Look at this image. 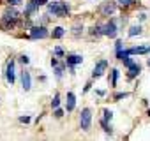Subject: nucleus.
Returning <instances> with one entry per match:
<instances>
[{
  "label": "nucleus",
  "mask_w": 150,
  "mask_h": 141,
  "mask_svg": "<svg viewBox=\"0 0 150 141\" xmlns=\"http://www.w3.org/2000/svg\"><path fill=\"white\" fill-rule=\"evenodd\" d=\"M48 13L53 14V16H58V18H64L67 13H69V7L62 2H53L48 6Z\"/></svg>",
  "instance_id": "nucleus-1"
},
{
  "label": "nucleus",
  "mask_w": 150,
  "mask_h": 141,
  "mask_svg": "<svg viewBox=\"0 0 150 141\" xmlns=\"http://www.w3.org/2000/svg\"><path fill=\"white\" fill-rule=\"evenodd\" d=\"M90 122H92V111L88 108H85L81 111V116H80V123H81V129L83 130H88L90 129Z\"/></svg>",
  "instance_id": "nucleus-2"
},
{
  "label": "nucleus",
  "mask_w": 150,
  "mask_h": 141,
  "mask_svg": "<svg viewBox=\"0 0 150 141\" xmlns=\"http://www.w3.org/2000/svg\"><path fill=\"white\" fill-rule=\"evenodd\" d=\"M115 9H117V2H113V0H106V2L99 7V13L103 16H111L115 13Z\"/></svg>",
  "instance_id": "nucleus-3"
},
{
  "label": "nucleus",
  "mask_w": 150,
  "mask_h": 141,
  "mask_svg": "<svg viewBox=\"0 0 150 141\" xmlns=\"http://www.w3.org/2000/svg\"><path fill=\"white\" fill-rule=\"evenodd\" d=\"M30 37L32 39H44V37H48V30L44 27H34L30 30Z\"/></svg>",
  "instance_id": "nucleus-4"
},
{
  "label": "nucleus",
  "mask_w": 150,
  "mask_h": 141,
  "mask_svg": "<svg viewBox=\"0 0 150 141\" xmlns=\"http://www.w3.org/2000/svg\"><path fill=\"white\" fill-rule=\"evenodd\" d=\"M103 34L104 35H108V37H117V25H115V21H110V23H106L104 27H103Z\"/></svg>",
  "instance_id": "nucleus-5"
},
{
  "label": "nucleus",
  "mask_w": 150,
  "mask_h": 141,
  "mask_svg": "<svg viewBox=\"0 0 150 141\" xmlns=\"http://www.w3.org/2000/svg\"><path fill=\"white\" fill-rule=\"evenodd\" d=\"M106 67H108V62L106 60H101L96 67H94V73H92V76L94 78H99V76H103V73L106 70Z\"/></svg>",
  "instance_id": "nucleus-6"
},
{
  "label": "nucleus",
  "mask_w": 150,
  "mask_h": 141,
  "mask_svg": "<svg viewBox=\"0 0 150 141\" xmlns=\"http://www.w3.org/2000/svg\"><path fill=\"white\" fill-rule=\"evenodd\" d=\"M6 80H7V83H14V62L11 60L9 63H7V69H6Z\"/></svg>",
  "instance_id": "nucleus-7"
},
{
  "label": "nucleus",
  "mask_w": 150,
  "mask_h": 141,
  "mask_svg": "<svg viewBox=\"0 0 150 141\" xmlns=\"http://www.w3.org/2000/svg\"><path fill=\"white\" fill-rule=\"evenodd\" d=\"M21 85H23V90H30L32 87V80H30V73H27V70L23 69V73H21Z\"/></svg>",
  "instance_id": "nucleus-8"
},
{
  "label": "nucleus",
  "mask_w": 150,
  "mask_h": 141,
  "mask_svg": "<svg viewBox=\"0 0 150 141\" xmlns=\"http://www.w3.org/2000/svg\"><path fill=\"white\" fill-rule=\"evenodd\" d=\"M139 73H141V67H139L138 63H131V65H129V73H127L129 78H136Z\"/></svg>",
  "instance_id": "nucleus-9"
},
{
  "label": "nucleus",
  "mask_w": 150,
  "mask_h": 141,
  "mask_svg": "<svg viewBox=\"0 0 150 141\" xmlns=\"http://www.w3.org/2000/svg\"><path fill=\"white\" fill-rule=\"evenodd\" d=\"M81 55H67V58H65V62H67V65H76V63H81Z\"/></svg>",
  "instance_id": "nucleus-10"
},
{
  "label": "nucleus",
  "mask_w": 150,
  "mask_h": 141,
  "mask_svg": "<svg viewBox=\"0 0 150 141\" xmlns=\"http://www.w3.org/2000/svg\"><path fill=\"white\" fill-rule=\"evenodd\" d=\"M127 53L129 55H143V53H148V48H145V46H134V48H129Z\"/></svg>",
  "instance_id": "nucleus-11"
},
{
  "label": "nucleus",
  "mask_w": 150,
  "mask_h": 141,
  "mask_svg": "<svg viewBox=\"0 0 150 141\" xmlns=\"http://www.w3.org/2000/svg\"><path fill=\"white\" fill-rule=\"evenodd\" d=\"M74 106H76V97H74L72 92H69L67 94V111H72Z\"/></svg>",
  "instance_id": "nucleus-12"
},
{
  "label": "nucleus",
  "mask_w": 150,
  "mask_h": 141,
  "mask_svg": "<svg viewBox=\"0 0 150 141\" xmlns=\"http://www.w3.org/2000/svg\"><path fill=\"white\" fill-rule=\"evenodd\" d=\"M4 16H6V18H11V20H18V11L11 7V9H7V11L4 13Z\"/></svg>",
  "instance_id": "nucleus-13"
},
{
  "label": "nucleus",
  "mask_w": 150,
  "mask_h": 141,
  "mask_svg": "<svg viewBox=\"0 0 150 141\" xmlns=\"http://www.w3.org/2000/svg\"><path fill=\"white\" fill-rule=\"evenodd\" d=\"M139 34H141V27H139V25H134V27H131V28H129V35H131V37L139 35Z\"/></svg>",
  "instance_id": "nucleus-14"
},
{
  "label": "nucleus",
  "mask_w": 150,
  "mask_h": 141,
  "mask_svg": "<svg viewBox=\"0 0 150 141\" xmlns=\"http://www.w3.org/2000/svg\"><path fill=\"white\" fill-rule=\"evenodd\" d=\"M37 7H39V6H37V4H35V2H32V0H30V4H28V6H27V11H25V16H28V14H30V13H34V11H35V9H37Z\"/></svg>",
  "instance_id": "nucleus-15"
},
{
  "label": "nucleus",
  "mask_w": 150,
  "mask_h": 141,
  "mask_svg": "<svg viewBox=\"0 0 150 141\" xmlns=\"http://www.w3.org/2000/svg\"><path fill=\"white\" fill-rule=\"evenodd\" d=\"M115 2H117L120 7H129V6L134 4V0H115Z\"/></svg>",
  "instance_id": "nucleus-16"
},
{
  "label": "nucleus",
  "mask_w": 150,
  "mask_h": 141,
  "mask_svg": "<svg viewBox=\"0 0 150 141\" xmlns=\"http://www.w3.org/2000/svg\"><path fill=\"white\" fill-rule=\"evenodd\" d=\"M53 37H55V39H60V37H64V28H62V27H57V28L53 30Z\"/></svg>",
  "instance_id": "nucleus-17"
},
{
  "label": "nucleus",
  "mask_w": 150,
  "mask_h": 141,
  "mask_svg": "<svg viewBox=\"0 0 150 141\" xmlns=\"http://www.w3.org/2000/svg\"><path fill=\"white\" fill-rule=\"evenodd\" d=\"M117 80H118V70L113 69L111 70V87H117Z\"/></svg>",
  "instance_id": "nucleus-18"
},
{
  "label": "nucleus",
  "mask_w": 150,
  "mask_h": 141,
  "mask_svg": "<svg viewBox=\"0 0 150 141\" xmlns=\"http://www.w3.org/2000/svg\"><path fill=\"white\" fill-rule=\"evenodd\" d=\"M127 56H129V53H127V49H125V51H117V58H118L120 62H122L124 58H127Z\"/></svg>",
  "instance_id": "nucleus-19"
},
{
  "label": "nucleus",
  "mask_w": 150,
  "mask_h": 141,
  "mask_svg": "<svg viewBox=\"0 0 150 141\" xmlns=\"http://www.w3.org/2000/svg\"><path fill=\"white\" fill-rule=\"evenodd\" d=\"M90 34H92V35H101V34H103V28H101V27H92Z\"/></svg>",
  "instance_id": "nucleus-20"
},
{
  "label": "nucleus",
  "mask_w": 150,
  "mask_h": 141,
  "mask_svg": "<svg viewBox=\"0 0 150 141\" xmlns=\"http://www.w3.org/2000/svg\"><path fill=\"white\" fill-rule=\"evenodd\" d=\"M58 104H60V97H58V95H55V97H53V101H51V108H58Z\"/></svg>",
  "instance_id": "nucleus-21"
},
{
  "label": "nucleus",
  "mask_w": 150,
  "mask_h": 141,
  "mask_svg": "<svg viewBox=\"0 0 150 141\" xmlns=\"http://www.w3.org/2000/svg\"><path fill=\"white\" fill-rule=\"evenodd\" d=\"M57 69H55V74H57V78H62V73H64V67H60V65H55Z\"/></svg>",
  "instance_id": "nucleus-22"
},
{
  "label": "nucleus",
  "mask_w": 150,
  "mask_h": 141,
  "mask_svg": "<svg viewBox=\"0 0 150 141\" xmlns=\"http://www.w3.org/2000/svg\"><path fill=\"white\" fill-rule=\"evenodd\" d=\"M103 115H104V118H106V120H111V115H113V113H111V111H108V109H104V113H103Z\"/></svg>",
  "instance_id": "nucleus-23"
},
{
  "label": "nucleus",
  "mask_w": 150,
  "mask_h": 141,
  "mask_svg": "<svg viewBox=\"0 0 150 141\" xmlns=\"http://www.w3.org/2000/svg\"><path fill=\"white\" fill-rule=\"evenodd\" d=\"M122 46H124V42H122V41H117V44H115L117 51H122Z\"/></svg>",
  "instance_id": "nucleus-24"
},
{
  "label": "nucleus",
  "mask_w": 150,
  "mask_h": 141,
  "mask_svg": "<svg viewBox=\"0 0 150 141\" xmlns=\"http://www.w3.org/2000/svg\"><path fill=\"white\" fill-rule=\"evenodd\" d=\"M122 62H124V65H127V67H129V65L132 63V60H131V56H127V58H124Z\"/></svg>",
  "instance_id": "nucleus-25"
},
{
  "label": "nucleus",
  "mask_w": 150,
  "mask_h": 141,
  "mask_svg": "<svg viewBox=\"0 0 150 141\" xmlns=\"http://www.w3.org/2000/svg\"><path fill=\"white\" fill-rule=\"evenodd\" d=\"M20 60H21L23 63H28V62H30V58H28L27 55H21V58H20Z\"/></svg>",
  "instance_id": "nucleus-26"
},
{
  "label": "nucleus",
  "mask_w": 150,
  "mask_h": 141,
  "mask_svg": "<svg viewBox=\"0 0 150 141\" xmlns=\"http://www.w3.org/2000/svg\"><path fill=\"white\" fill-rule=\"evenodd\" d=\"M62 115H64V111H62V109H57V108H55V116H57V118H60Z\"/></svg>",
  "instance_id": "nucleus-27"
},
{
  "label": "nucleus",
  "mask_w": 150,
  "mask_h": 141,
  "mask_svg": "<svg viewBox=\"0 0 150 141\" xmlns=\"http://www.w3.org/2000/svg\"><path fill=\"white\" fill-rule=\"evenodd\" d=\"M20 122H23V123H28V122H30V116H20Z\"/></svg>",
  "instance_id": "nucleus-28"
},
{
  "label": "nucleus",
  "mask_w": 150,
  "mask_h": 141,
  "mask_svg": "<svg viewBox=\"0 0 150 141\" xmlns=\"http://www.w3.org/2000/svg\"><path fill=\"white\" fill-rule=\"evenodd\" d=\"M32 2H35L37 6H44V4L48 2V0H32Z\"/></svg>",
  "instance_id": "nucleus-29"
},
{
  "label": "nucleus",
  "mask_w": 150,
  "mask_h": 141,
  "mask_svg": "<svg viewBox=\"0 0 150 141\" xmlns=\"http://www.w3.org/2000/svg\"><path fill=\"white\" fill-rule=\"evenodd\" d=\"M7 2H9L11 6H18V4H21V0H7Z\"/></svg>",
  "instance_id": "nucleus-30"
},
{
  "label": "nucleus",
  "mask_w": 150,
  "mask_h": 141,
  "mask_svg": "<svg viewBox=\"0 0 150 141\" xmlns=\"http://www.w3.org/2000/svg\"><path fill=\"white\" fill-rule=\"evenodd\" d=\"M55 55H58V56H62V55H64V51H62V48H55Z\"/></svg>",
  "instance_id": "nucleus-31"
},
{
  "label": "nucleus",
  "mask_w": 150,
  "mask_h": 141,
  "mask_svg": "<svg viewBox=\"0 0 150 141\" xmlns=\"http://www.w3.org/2000/svg\"><path fill=\"white\" fill-rule=\"evenodd\" d=\"M125 97H127V94H117V95H115L117 101H118V99H125Z\"/></svg>",
  "instance_id": "nucleus-32"
},
{
  "label": "nucleus",
  "mask_w": 150,
  "mask_h": 141,
  "mask_svg": "<svg viewBox=\"0 0 150 141\" xmlns=\"http://www.w3.org/2000/svg\"><path fill=\"white\" fill-rule=\"evenodd\" d=\"M74 35H78L80 34V25H74V32H72Z\"/></svg>",
  "instance_id": "nucleus-33"
},
{
  "label": "nucleus",
  "mask_w": 150,
  "mask_h": 141,
  "mask_svg": "<svg viewBox=\"0 0 150 141\" xmlns=\"http://www.w3.org/2000/svg\"><path fill=\"white\" fill-rule=\"evenodd\" d=\"M148 65H150V58H148Z\"/></svg>",
  "instance_id": "nucleus-34"
},
{
  "label": "nucleus",
  "mask_w": 150,
  "mask_h": 141,
  "mask_svg": "<svg viewBox=\"0 0 150 141\" xmlns=\"http://www.w3.org/2000/svg\"><path fill=\"white\" fill-rule=\"evenodd\" d=\"M148 53H150V48H148Z\"/></svg>",
  "instance_id": "nucleus-35"
}]
</instances>
